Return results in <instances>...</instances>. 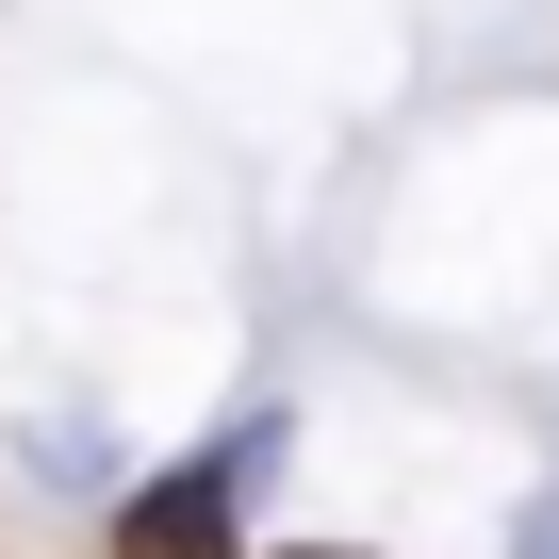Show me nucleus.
Segmentation results:
<instances>
[{"instance_id": "obj_1", "label": "nucleus", "mask_w": 559, "mask_h": 559, "mask_svg": "<svg viewBox=\"0 0 559 559\" xmlns=\"http://www.w3.org/2000/svg\"><path fill=\"white\" fill-rule=\"evenodd\" d=\"M247 461H263V428H247ZM230 461V477H247ZM230 477H148L132 510H116V559H230Z\"/></svg>"}]
</instances>
